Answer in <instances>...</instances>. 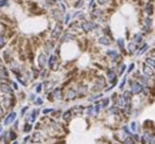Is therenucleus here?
<instances>
[{"instance_id": "obj_1", "label": "nucleus", "mask_w": 155, "mask_h": 144, "mask_svg": "<svg viewBox=\"0 0 155 144\" xmlns=\"http://www.w3.org/2000/svg\"><path fill=\"white\" fill-rule=\"evenodd\" d=\"M49 66V70L50 71H58L60 68V61L58 59V56L55 55V54H50L49 55V59H48V64H46Z\"/></svg>"}, {"instance_id": "obj_2", "label": "nucleus", "mask_w": 155, "mask_h": 144, "mask_svg": "<svg viewBox=\"0 0 155 144\" xmlns=\"http://www.w3.org/2000/svg\"><path fill=\"white\" fill-rule=\"evenodd\" d=\"M46 64H48V55L43 51L40 53L38 58H37V65H38V68L39 70H43V68H45Z\"/></svg>"}, {"instance_id": "obj_3", "label": "nucleus", "mask_w": 155, "mask_h": 144, "mask_svg": "<svg viewBox=\"0 0 155 144\" xmlns=\"http://www.w3.org/2000/svg\"><path fill=\"white\" fill-rule=\"evenodd\" d=\"M61 33H62V25L61 23H56L55 27H54V30L50 33V38L56 42V40L60 38V36H61Z\"/></svg>"}, {"instance_id": "obj_4", "label": "nucleus", "mask_w": 155, "mask_h": 144, "mask_svg": "<svg viewBox=\"0 0 155 144\" xmlns=\"http://www.w3.org/2000/svg\"><path fill=\"white\" fill-rule=\"evenodd\" d=\"M16 117H17V114L13 111V110H11V111L4 117V126H10V125H12V123L15 122Z\"/></svg>"}, {"instance_id": "obj_5", "label": "nucleus", "mask_w": 155, "mask_h": 144, "mask_svg": "<svg viewBox=\"0 0 155 144\" xmlns=\"http://www.w3.org/2000/svg\"><path fill=\"white\" fill-rule=\"evenodd\" d=\"M142 71L148 77H154L155 76V70L151 67H149L148 65H145V64H142Z\"/></svg>"}, {"instance_id": "obj_6", "label": "nucleus", "mask_w": 155, "mask_h": 144, "mask_svg": "<svg viewBox=\"0 0 155 144\" xmlns=\"http://www.w3.org/2000/svg\"><path fill=\"white\" fill-rule=\"evenodd\" d=\"M3 60L5 61L6 64H9L11 60H13V58H12V49H11V48H10V49H5L3 51Z\"/></svg>"}, {"instance_id": "obj_7", "label": "nucleus", "mask_w": 155, "mask_h": 144, "mask_svg": "<svg viewBox=\"0 0 155 144\" xmlns=\"http://www.w3.org/2000/svg\"><path fill=\"white\" fill-rule=\"evenodd\" d=\"M42 140H43V136H42V133H40L39 131H36L31 136V139H29L31 143H40Z\"/></svg>"}, {"instance_id": "obj_8", "label": "nucleus", "mask_w": 155, "mask_h": 144, "mask_svg": "<svg viewBox=\"0 0 155 144\" xmlns=\"http://www.w3.org/2000/svg\"><path fill=\"white\" fill-rule=\"evenodd\" d=\"M145 10H144V12L147 13L148 16H151L153 13H154V6H153V4L151 3H148L147 5H145V8H144Z\"/></svg>"}, {"instance_id": "obj_9", "label": "nucleus", "mask_w": 155, "mask_h": 144, "mask_svg": "<svg viewBox=\"0 0 155 144\" xmlns=\"http://www.w3.org/2000/svg\"><path fill=\"white\" fill-rule=\"evenodd\" d=\"M8 132H9V139H10V142H13V140L17 139V137H18L17 136V132L13 128H10Z\"/></svg>"}, {"instance_id": "obj_10", "label": "nucleus", "mask_w": 155, "mask_h": 144, "mask_svg": "<svg viewBox=\"0 0 155 144\" xmlns=\"http://www.w3.org/2000/svg\"><path fill=\"white\" fill-rule=\"evenodd\" d=\"M72 116H73L72 111H71V110H67V111L62 112V115H61V117H62V120H64V121H66V122H69V121L71 120V117H72Z\"/></svg>"}, {"instance_id": "obj_11", "label": "nucleus", "mask_w": 155, "mask_h": 144, "mask_svg": "<svg viewBox=\"0 0 155 144\" xmlns=\"http://www.w3.org/2000/svg\"><path fill=\"white\" fill-rule=\"evenodd\" d=\"M6 43H8V37H6V34H0V50L4 49Z\"/></svg>"}, {"instance_id": "obj_12", "label": "nucleus", "mask_w": 155, "mask_h": 144, "mask_svg": "<svg viewBox=\"0 0 155 144\" xmlns=\"http://www.w3.org/2000/svg\"><path fill=\"white\" fill-rule=\"evenodd\" d=\"M98 42L102 44V45H110V44H111V40H109V38H107L106 36L100 37V38L98 39Z\"/></svg>"}, {"instance_id": "obj_13", "label": "nucleus", "mask_w": 155, "mask_h": 144, "mask_svg": "<svg viewBox=\"0 0 155 144\" xmlns=\"http://www.w3.org/2000/svg\"><path fill=\"white\" fill-rule=\"evenodd\" d=\"M144 64L155 70V59H154V58H153V59H151V58H147V59L144 60Z\"/></svg>"}, {"instance_id": "obj_14", "label": "nucleus", "mask_w": 155, "mask_h": 144, "mask_svg": "<svg viewBox=\"0 0 155 144\" xmlns=\"http://www.w3.org/2000/svg\"><path fill=\"white\" fill-rule=\"evenodd\" d=\"M32 128H33L32 123H29V122H26V123H25V126H23V129H22V131H23L25 133H29V132L32 131Z\"/></svg>"}, {"instance_id": "obj_15", "label": "nucleus", "mask_w": 155, "mask_h": 144, "mask_svg": "<svg viewBox=\"0 0 155 144\" xmlns=\"http://www.w3.org/2000/svg\"><path fill=\"white\" fill-rule=\"evenodd\" d=\"M136 48H137V44H136V43H131V44L128 45V51H130L131 55H132L134 51H136Z\"/></svg>"}, {"instance_id": "obj_16", "label": "nucleus", "mask_w": 155, "mask_h": 144, "mask_svg": "<svg viewBox=\"0 0 155 144\" xmlns=\"http://www.w3.org/2000/svg\"><path fill=\"white\" fill-rule=\"evenodd\" d=\"M43 101H44V100H43L42 98H40V97H37V98L34 99V101H33V103H34L36 105H42V104H43Z\"/></svg>"}, {"instance_id": "obj_17", "label": "nucleus", "mask_w": 155, "mask_h": 144, "mask_svg": "<svg viewBox=\"0 0 155 144\" xmlns=\"http://www.w3.org/2000/svg\"><path fill=\"white\" fill-rule=\"evenodd\" d=\"M5 109L3 107V105L1 104H0V120H1V119H4V116H5Z\"/></svg>"}, {"instance_id": "obj_18", "label": "nucleus", "mask_w": 155, "mask_h": 144, "mask_svg": "<svg viewBox=\"0 0 155 144\" xmlns=\"http://www.w3.org/2000/svg\"><path fill=\"white\" fill-rule=\"evenodd\" d=\"M42 91H43V83H38L36 88V93H42Z\"/></svg>"}, {"instance_id": "obj_19", "label": "nucleus", "mask_w": 155, "mask_h": 144, "mask_svg": "<svg viewBox=\"0 0 155 144\" xmlns=\"http://www.w3.org/2000/svg\"><path fill=\"white\" fill-rule=\"evenodd\" d=\"M9 5V0H0V8H5Z\"/></svg>"}, {"instance_id": "obj_20", "label": "nucleus", "mask_w": 155, "mask_h": 144, "mask_svg": "<svg viewBox=\"0 0 155 144\" xmlns=\"http://www.w3.org/2000/svg\"><path fill=\"white\" fill-rule=\"evenodd\" d=\"M110 3H111V0H98L99 5H107V4H110Z\"/></svg>"}, {"instance_id": "obj_21", "label": "nucleus", "mask_w": 155, "mask_h": 144, "mask_svg": "<svg viewBox=\"0 0 155 144\" xmlns=\"http://www.w3.org/2000/svg\"><path fill=\"white\" fill-rule=\"evenodd\" d=\"M27 111H28V106H23V107H22V110H21V112H20V115H21V117H23L25 114H26Z\"/></svg>"}, {"instance_id": "obj_22", "label": "nucleus", "mask_w": 155, "mask_h": 144, "mask_svg": "<svg viewBox=\"0 0 155 144\" xmlns=\"http://www.w3.org/2000/svg\"><path fill=\"white\" fill-rule=\"evenodd\" d=\"M10 84L12 86V89H13V91H18V89H20V88H18V84L16 83V82H12V81H11Z\"/></svg>"}, {"instance_id": "obj_23", "label": "nucleus", "mask_w": 155, "mask_h": 144, "mask_svg": "<svg viewBox=\"0 0 155 144\" xmlns=\"http://www.w3.org/2000/svg\"><path fill=\"white\" fill-rule=\"evenodd\" d=\"M18 97H20V99H21V100H23V99H25V97H26V94H25L23 92H21V93L18 94Z\"/></svg>"}, {"instance_id": "obj_24", "label": "nucleus", "mask_w": 155, "mask_h": 144, "mask_svg": "<svg viewBox=\"0 0 155 144\" xmlns=\"http://www.w3.org/2000/svg\"><path fill=\"white\" fill-rule=\"evenodd\" d=\"M36 98H37V97H36V94H31V95H29V100H31V101H34Z\"/></svg>"}, {"instance_id": "obj_25", "label": "nucleus", "mask_w": 155, "mask_h": 144, "mask_svg": "<svg viewBox=\"0 0 155 144\" xmlns=\"http://www.w3.org/2000/svg\"><path fill=\"white\" fill-rule=\"evenodd\" d=\"M29 139H31V136H26L25 138H23V142L27 143V142H29Z\"/></svg>"}, {"instance_id": "obj_26", "label": "nucleus", "mask_w": 155, "mask_h": 144, "mask_svg": "<svg viewBox=\"0 0 155 144\" xmlns=\"http://www.w3.org/2000/svg\"><path fill=\"white\" fill-rule=\"evenodd\" d=\"M134 67H136V65H134V64H131V65H130V68H128V72H131L132 70H134Z\"/></svg>"}, {"instance_id": "obj_27", "label": "nucleus", "mask_w": 155, "mask_h": 144, "mask_svg": "<svg viewBox=\"0 0 155 144\" xmlns=\"http://www.w3.org/2000/svg\"><path fill=\"white\" fill-rule=\"evenodd\" d=\"M1 66H4V60H3V58H0V67Z\"/></svg>"}, {"instance_id": "obj_28", "label": "nucleus", "mask_w": 155, "mask_h": 144, "mask_svg": "<svg viewBox=\"0 0 155 144\" xmlns=\"http://www.w3.org/2000/svg\"><path fill=\"white\" fill-rule=\"evenodd\" d=\"M3 131H4V128H3V126H1V125H0V134L3 133Z\"/></svg>"}, {"instance_id": "obj_29", "label": "nucleus", "mask_w": 155, "mask_h": 144, "mask_svg": "<svg viewBox=\"0 0 155 144\" xmlns=\"http://www.w3.org/2000/svg\"><path fill=\"white\" fill-rule=\"evenodd\" d=\"M11 144H18V142H16V140H13V142H12Z\"/></svg>"}, {"instance_id": "obj_30", "label": "nucleus", "mask_w": 155, "mask_h": 144, "mask_svg": "<svg viewBox=\"0 0 155 144\" xmlns=\"http://www.w3.org/2000/svg\"><path fill=\"white\" fill-rule=\"evenodd\" d=\"M0 144H3V143H0Z\"/></svg>"}]
</instances>
